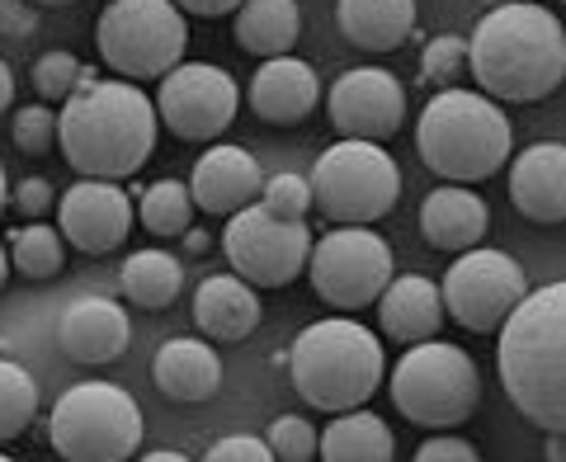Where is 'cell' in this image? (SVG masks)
<instances>
[{"label": "cell", "mask_w": 566, "mask_h": 462, "mask_svg": "<svg viewBox=\"0 0 566 462\" xmlns=\"http://www.w3.org/2000/svg\"><path fill=\"white\" fill-rule=\"evenodd\" d=\"M468 71L491 99H547L566 81V29L553 10L534 0L491 6L468 39Z\"/></svg>", "instance_id": "6da1fadb"}, {"label": "cell", "mask_w": 566, "mask_h": 462, "mask_svg": "<svg viewBox=\"0 0 566 462\" xmlns=\"http://www.w3.org/2000/svg\"><path fill=\"white\" fill-rule=\"evenodd\" d=\"M156 104L137 81H85L62 99L57 147L66 166L91 180H133L156 151Z\"/></svg>", "instance_id": "7a4b0ae2"}, {"label": "cell", "mask_w": 566, "mask_h": 462, "mask_svg": "<svg viewBox=\"0 0 566 462\" xmlns=\"http://www.w3.org/2000/svg\"><path fill=\"white\" fill-rule=\"evenodd\" d=\"M495 330V368L510 406L547 434L566 430V283L524 293Z\"/></svg>", "instance_id": "3957f363"}, {"label": "cell", "mask_w": 566, "mask_h": 462, "mask_svg": "<svg viewBox=\"0 0 566 462\" xmlns=\"http://www.w3.org/2000/svg\"><path fill=\"white\" fill-rule=\"evenodd\" d=\"M510 147H515V128L501 99L463 85L434 91L416 123V151L424 170L449 185L491 180L495 170H505Z\"/></svg>", "instance_id": "277c9868"}, {"label": "cell", "mask_w": 566, "mask_h": 462, "mask_svg": "<svg viewBox=\"0 0 566 462\" xmlns=\"http://www.w3.org/2000/svg\"><path fill=\"white\" fill-rule=\"evenodd\" d=\"M382 372H387L382 340L364 322H349V312L307 326L289 349L293 392L312 411H331V416L354 411L382 387Z\"/></svg>", "instance_id": "5b68a950"}, {"label": "cell", "mask_w": 566, "mask_h": 462, "mask_svg": "<svg viewBox=\"0 0 566 462\" xmlns=\"http://www.w3.org/2000/svg\"><path fill=\"white\" fill-rule=\"evenodd\" d=\"M482 401V372L472 354L449 340H416L392 372V406L420 430H458Z\"/></svg>", "instance_id": "8992f818"}, {"label": "cell", "mask_w": 566, "mask_h": 462, "mask_svg": "<svg viewBox=\"0 0 566 462\" xmlns=\"http://www.w3.org/2000/svg\"><path fill=\"white\" fill-rule=\"evenodd\" d=\"M307 185H312V208H322V218L340 227L378 222L401 199V170L392 151L382 141H364V137H340L335 147H326L316 156Z\"/></svg>", "instance_id": "52a82bcc"}, {"label": "cell", "mask_w": 566, "mask_h": 462, "mask_svg": "<svg viewBox=\"0 0 566 462\" xmlns=\"http://www.w3.org/2000/svg\"><path fill=\"white\" fill-rule=\"evenodd\" d=\"M48 439L66 462H123L142 449V406L118 382H76L48 416Z\"/></svg>", "instance_id": "ba28073f"}, {"label": "cell", "mask_w": 566, "mask_h": 462, "mask_svg": "<svg viewBox=\"0 0 566 462\" xmlns=\"http://www.w3.org/2000/svg\"><path fill=\"white\" fill-rule=\"evenodd\" d=\"M99 57L123 81H161L175 62H185L189 24L175 0H114L95 24Z\"/></svg>", "instance_id": "9c48e42d"}, {"label": "cell", "mask_w": 566, "mask_h": 462, "mask_svg": "<svg viewBox=\"0 0 566 462\" xmlns=\"http://www.w3.org/2000/svg\"><path fill=\"white\" fill-rule=\"evenodd\" d=\"M222 255L251 288H289L307 270L312 227L303 218H279L255 199L232 212L222 231Z\"/></svg>", "instance_id": "30bf717a"}, {"label": "cell", "mask_w": 566, "mask_h": 462, "mask_svg": "<svg viewBox=\"0 0 566 462\" xmlns=\"http://www.w3.org/2000/svg\"><path fill=\"white\" fill-rule=\"evenodd\" d=\"M312 288L335 312H364L392 279V245L368 227H335L322 241H312L307 255Z\"/></svg>", "instance_id": "8fae6325"}, {"label": "cell", "mask_w": 566, "mask_h": 462, "mask_svg": "<svg viewBox=\"0 0 566 462\" xmlns=\"http://www.w3.org/2000/svg\"><path fill=\"white\" fill-rule=\"evenodd\" d=\"M524 293H528L524 264L505 251H491V245H468V251H458V260L444 274V288H439L444 312L458 326H468L476 335L501 326Z\"/></svg>", "instance_id": "7c38bea8"}, {"label": "cell", "mask_w": 566, "mask_h": 462, "mask_svg": "<svg viewBox=\"0 0 566 462\" xmlns=\"http://www.w3.org/2000/svg\"><path fill=\"white\" fill-rule=\"evenodd\" d=\"M241 85L212 62H175L156 91V118L180 141H212L232 128Z\"/></svg>", "instance_id": "4fadbf2b"}, {"label": "cell", "mask_w": 566, "mask_h": 462, "mask_svg": "<svg viewBox=\"0 0 566 462\" xmlns=\"http://www.w3.org/2000/svg\"><path fill=\"white\" fill-rule=\"evenodd\" d=\"M326 114L340 137L387 141L406 123V85L382 66H354L331 85Z\"/></svg>", "instance_id": "5bb4252c"}, {"label": "cell", "mask_w": 566, "mask_h": 462, "mask_svg": "<svg viewBox=\"0 0 566 462\" xmlns=\"http://www.w3.org/2000/svg\"><path fill=\"white\" fill-rule=\"evenodd\" d=\"M57 227L62 241H71L81 255H109L133 231V193L114 180L85 175L57 199Z\"/></svg>", "instance_id": "9a60e30c"}, {"label": "cell", "mask_w": 566, "mask_h": 462, "mask_svg": "<svg viewBox=\"0 0 566 462\" xmlns=\"http://www.w3.org/2000/svg\"><path fill=\"white\" fill-rule=\"evenodd\" d=\"M510 203L524 222L562 227L566 222V147L562 141H534L510 161Z\"/></svg>", "instance_id": "2e32d148"}, {"label": "cell", "mask_w": 566, "mask_h": 462, "mask_svg": "<svg viewBox=\"0 0 566 462\" xmlns=\"http://www.w3.org/2000/svg\"><path fill=\"white\" fill-rule=\"evenodd\" d=\"M128 340H133L128 312L114 297H76L57 322V349L71 364H85V368L123 359Z\"/></svg>", "instance_id": "e0dca14e"}, {"label": "cell", "mask_w": 566, "mask_h": 462, "mask_svg": "<svg viewBox=\"0 0 566 462\" xmlns=\"http://www.w3.org/2000/svg\"><path fill=\"white\" fill-rule=\"evenodd\" d=\"M260 185H264V170L245 147H208L189 170V199L208 218H232L237 208L255 203Z\"/></svg>", "instance_id": "ac0fdd59"}, {"label": "cell", "mask_w": 566, "mask_h": 462, "mask_svg": "<svg viewBox=\"0 0 566 462\" xmlns=\"http://www.w3.org/2000/svg\"><path fill=\"white\" fill-rule=\"evenodd\" d=\"M316 99H322V81L293 52L264 57L260 71L251 76V114L260 123H270V128H297V123H307Z\"/></svg>", "instance_id": "d6986e66"}, {"label": "cell", "mask_w": 566, "mask_h": 462, "mask_svg": "<svg viewBox=\"0 0 566 462\" xmlns=\"http://www.w3.org/2000/svg\"><path fill=\"white\" fill-rule=\"evenodd\" d=\"M491 227V208L476 189L468 185H439L424 193L420 203V237L434 245V251H468V245H482Z\"/></svg>", "instance_id": "ffe728a7"}, {"label": "cell", "mask_w": 566, "mask_h": 462, "mask_svg": "<svg viewBox=\"0 0 566 462\" xmlns=\"http://www.w3.org/2000/svg\"><path fill=\"white\" fill-rule=\"evenodd\" d=\"M260 297L241 274H208L193 288V326L208 340H245L260 326Z\"/></svg>", "instance_id": "44dd1931"}, {"label": "cell", "mask_w": 566, "mask_h": 462, "mask_svg": "<svg viewBox=\"0 0 566 462\" xmlns=\"http://www.w3.org/2000/svg\"><path fill=\"white\" fill-rule=\"evenodd\" d=\"M374 307H378L382 335H392L401 345L430 340L444 326V297H439V288L424 274H392Z\"/></svg>", "instance_id": "7402d4cb"}, {"label": "cell", "mask_w": 566, "mask_h": 462, "mask_svg": "<svg viewBox=\"0 0 566 462\" xmlns=\"http://www.w3.org/2000/svg\"><path fill=\"white\" fill-rule=\"evenodd\" d=\"M151 382H156V392L170 401H208L222 387V359L208 340L180 335V340H166L156 349Z\"/></svg>", "instance_id": "603a6c76"}, {"label": "cell", "mask_w": 566, "mask_h": 462, "mask_svg": "<svg viewBox=\"0 0 566 462\" xmlns=\"http://www.w3.org/2000/svg\"><path fill=\"white\" fill-rule=\"evenodd\" d=\"M340 39L359 52H397L416 33V0H335Z\"/></svg>", "instance_id": "cb8c5ba5"}, {"label": "cell", "mask_w": 566, "mask_h": 462, "mask_svg": "<svg viewBox=\"0 0 566 462\" xmlns=\"http://www.w3.org/2000/svg\"><path fill=\"white\" fill-rule=\"evenodd\" d=\"M237 14V48L251 57H283L293 52L297 33H303V10L297 0H241L232 10Z\"/></svg>", "instance_id": "d4e9b609"}, {"label": "cell", "mask_w": 566, "mask_h": 462, "mask_svg": "<svg viewBox=\"0 0 566 462\" xmlns=\"http://www.w3.org/2000/svg\"><path fill=\"white\" fill-rule=\"evenodd\" d=\"M316 453L326 462H392L397 443H392L387 420L354 406V411H335V420L316 439Z\"/></svg>", "instance_id": "484cf974"}, {"label": "cell", "mask_w": 566, "mask_h": 462, "mask_svg": "<svg viewBox=\"0 0 566 462\" xmlns=\"http://www.w3.org/2000/svg\"><path fill=\"white\" fill-rule=\"evenodd\" d=\"M118 288L133 307L166 312V307H175V297L185 293V260L170 255V251H156V245L133 251L118 270Z\"/></svg>", "instance_id": "4316f807"}, {"label": "cell", "mask_w": 566, "mask_h": 462, "mask_svg": "<svg viewBox=\"0 0 566 462\" xmlns=\"http://www.w3.org/2000/svg\"><path fill=\"white\" fill-rule=\"evenodd\" d=\"M6 251H10V270H20L33 283L57 279L66 270V241L57 237V227H48L39 218H29V227L10 231Z\"/></svg>", "instance_id": "83f0119b"}, {"label": "cell", "mask_w": 566, "mask_h": 462, "mask_svg": "<svg viewBox=\"0 0 566 462\" xmlns=\"http://www.w3.org/2000/svg\"><path fill=\"white\" fill-rule=\"evenodd\" d=\"M137 222L161 241L185 237V227H193V199H189V185L180 180H156L142 189V203H137Z\"/></svg>", "instance_id": "f1b7e54d"}, {"label": "cell", "mask_w": 566, "mask_h": 462, "mask_svg": "<svg viewBox=\"0 0 566 462\" xmlns=\"http://www.w3.org/2000/svg\"><path fill=\"white\" fill-rule=\"evenodd\" d=\"M39 416V382L20 364L0 359V443L20 439Z\"/></svg>", "instance_id": "f546056e"}, {"label": "cell", "mask_w": 566, "mask_h": 462, "mask_svg": "<svg viewBox=\"0 0 566 462\" xmlns=\"http://www.w3.org/2000/svg\"><path fill=\"white\" fill-rule=\"evenodd\" d=\"M91 76L95 71H85V62L71 57V52H62V48H52V52H43V57L33 62V91H39V99H48V104H62L71 91H81Z\"/></svg>", "instance_id": "4dcf8cb0"}, {"label": "cell", "mask_w": 566, "mask_h": 462, "mask_svg": "<svg viewBox=\"0 0 566 462\" xmlns=\"http://www.w3.org/2000/svg\"><path fill=\"white\" fill-rule=\"evenodd\" d=\"M420 76L430 91H449L468 76V39H430L420 52Z\"/></svg>", "instance_id": "1f68e13d"}, {"label": "cell", "mask_w": 566, "mask_h": 462, "mask_svg": "<svg viewBox=\"0 0 566 462\" xmlns=\"http://www.w3.org/2000/svg\"><path fill=\"white\" fill-rule=\"evenodd\" d=\"M10 137L24 156H48L57 147V114H52L48 104H24L10 123Z\"/></svg>", "instance_id": "d6a6232c"}, {"label": "cell", "mask_w": 566, "mask_h": 462, "mask_svg": "<svg viewBox=\"0 0 566 462\" xmlns=\"http://www.w3.org/2000/svg\"><path fill=\"white\" fill-rule=\"evenodd\" d=\"M260 203L279 212V218H307L312 212V185L307 175H293V170H279L260 185Z\"/></svg>", "instance_id": "836d02e7"}, {"label": "cell", "mask_w": 566, "mask_h": 462, "mask_svg": "<svg viewBox=\"0 0 566 462\" xmlns=\"http://www.w3.org/2000/svg\"><path fill=\"white\" fill-rule=\"evenodd\" d=\"M264 443H270V453L283 458V462L316 458V430H312V420H303V416H279L270 424V434H264Z\"/></svg>", "instance_id": "e575fe53"}, {"label": "cell", "mask_w": 566, "mask_h": 462, "mask_svg": "<svg viewBox=\"0 0 566 462\" xmlns=\"http://www.w3.org/2000/svg\"><path fill=\"white\" fill-rule=\"evenodd\" d=\"M270 443L255 434H227L203 453V462H270Z\"/></svg>", "instance_id": "d590c367"}, {"label": "cell", "mask_w": 566, "mask_h": 462, "mask_svg": "<svg viewBox=\"0 0 566 462\" xmlns=\"http://www.w3.org/2000/svg\"><path fill=\"white\" fill-rule=\"evenodd\" d=\"M10 203H14V212H24V218H48L57 199H52V185L43 180V175H29V180L14 185Z\"/></svg>", "instance_id": "8d00e7d4"}, {"label": "cell", "mask_w": 566, "mask_h": 462, "mask_svg": "<svg viewBox=\"0 0 566 462\" xmlns=\"http://www.w3.org/2000/svg\"><path fill=\"white\" fill-rule=\"evenodd\" d=\"M476 458H482V453H476L468 439L439 434V430H434V439H424L416 449V462H476Z\"/></svg>", "instance_id": "74e56055"}, {"label": "cell", "mask_w": 566, "mask_h": 462, "mask_svg": "<svg viewBox=\"0 0 566 462\" xmlns=\"http://www.w3.org/2000/svg\"><path fill=\"white\" fill-rule=\"evenodd\" d=\"M0 33H6V39L39 33V6H33V0H0Z\"/></svg>", "instance_id": "f35d334b"}, {"label": "cell", "mask_w": 566, "mask_h": 462, "mask_svg": "<svg viewBox=\"0 0 566 462\" xmlns=\"http://www.w3.org/2000/svg\"><path fill=\"white\" fill-rule=\"evenodd\" d=\"M185 14H199V20H218V14H232L241 0H175Z\"/></svg>", "instance_id": "ab89813d"}, {"label": "cell", "mask_w": 566, "mask_h": 462, "mask_svg": "<svg viewBox=\"0 0 566 462\" xmlns=\"http://www.w3.org/2000/svg\"><path fill=\"white\" fill-rule=\"evenodd\" d=\"M10 104H14V71L6 57H0V114H6Z\"/></svg>", "instance_id": "60d3db41"}, {"label": "cell", "mask_w": 566, "mask_h": 462, "mask_svg": "<svg viewBox=\"0 0 566 462\" xmlns=\"http://www.w3.org/2000/svg\"><path fill=\"white\" fill-rule=\"evenodd\" d=\"M185 245L199 255V251H208V237H203V231H193V227H185Z\"/></svg>", "instance_id": "b9f144b4"}, {"label": "cell", "mask_w": 566, "mask_h": 462, "mask_svg": "<svg viewBox=\"0 0 566 462\" xmlns=\"http://www.w3.org/2000/svg\"><path fill=\"white\" fill-rule=\"evenodd\" d=\"M6 279H10V251H6V241H0V288H6Z\"/></svg>", "instance_id": "7bdbcfd3"}, {"label": "cell", "mask_w": 566, "mask_h": 462, "mask_svg": "<svg viewBox=\"0 0 566 462\" xmlns=\"http://www.w3.org/2000/svg\"><path fill=\"white\" fill-rule=\"evenodd\" d=\"M147 462H185V453H175V449L166 453V449H161V453H147Z\"/></svg>", "instance_id": "ee69618b"}, {"label": "cell", "mask_w": 566, "mask_h": 462, "mask_svg": "<svg viewBox=\"0 0 566 462\" xmlns=\"http://www.w3.org/2000/svg\"><path fill=\"white\" fill-rule=\"evenodd\" d=\"M6 203H10V180H6V166H0V212H6Z\"/></svg>", "instance_id": "f6af8a7d"}, {"label": "cell", "mask_w": 566, "mask_h": 462, "mask_svg": "<svg viewBox=\"0 0 566 462\" xmlns=\"http://www.w3.org/2000/svg\"><path fill=\"white\" fill-rule=\"evenodd\" d=\"M33 6H71V0H33Z\"/></svg>", "instance_id": "bcb514c9"}, {"label": "cell", "mask_w": 566, "mask_h": 462, "mask_svg": "<svg viewBox=\"0 0 566 462\" xmlns=\"http://www.w3.org/2000/svg\"><path fill=\"white\" fill-rule=\"evenodd\" d=\"M482 6H505V0H482Z\"/></svg>", "instance_id": "7dc6e473"}, {"label": "cell", "mask_w": 566, "mask_h": 462, "mask_svg": "<svg viewBox=\"0 0 566 462\" xmlns=\"http://www.w3.org/2000/svg\"><path fill=\"white\" fill-rule=\"evenodd\" d=\"M0 462H6V453H0Z\"/></svg>", "instance_id": "c3c4849f"}]
</instances>
